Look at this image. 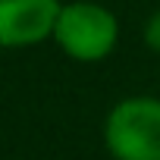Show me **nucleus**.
<instances>
[{"instance_id":"nucleus-1","label":"nucleus","mask_w":160,"mask_h":160,"mask_svg":"<svg viewBox=\"0 0 160 160\" xmlns=\"http://www.w3.org/2000/svg\"><path fill=\"white\" fill-rule=\"evenodd\" d=\"M50 41L75 63H101L116 50L119 19L104 3L69 0V3L60 7Z\"/></svg>"},{"instance_id":"nucleus-2","label":"nucleus","mask_w":160,"mask_h":160,"mask_svg":"<svg viewBox=\"0 0 160 160\" xmlns=\"http://www.w3.org/2000/svg\"><path fill=\"white\" fill-rule=\"evenodd\" d=\"M104 144L113 160H160V98L116 101L104 119Z\"/></svg>"},{"instance_id":"nucleus-3","label":"nucleus","mask_w":160,"mask_h":160,"mask_svg":"<svg viewBox=\"0 0 160 160\" xmlns=\"http://www.w3.org/2000/svg\"><path fill=\"white\" fill-rule=\"evenodd\" d=\"M63 0H0V47L22 50L53 38Z\"/></svg>"},{"instance_id":"nucleus-4","label":"nucleus","mask_w":160,"mask_h":160,"mask_svg":"<svg viewBox=\"0 0 160 160\" xmlns=\"http://www.w3.org/2000/svg\"><path fill=\"white\" fill-rule=\"evenodd\" d=\"M144 44H148V50L160 53V10H154L144 22Z\"/></svg>"}]
</instances>
